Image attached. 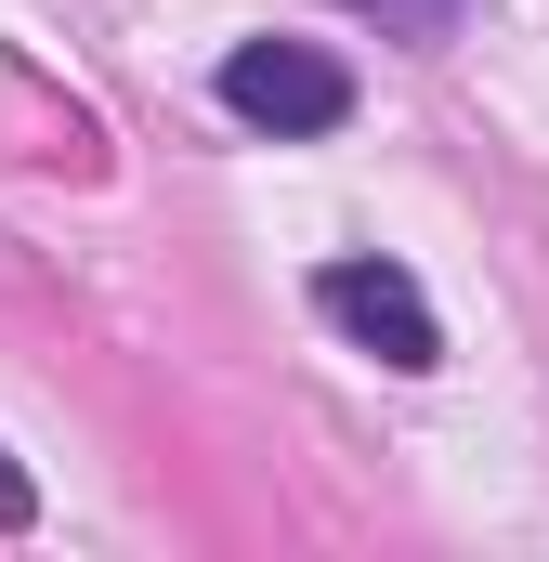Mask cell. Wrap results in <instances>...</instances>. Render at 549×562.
I'll return each instance as SVG.
<instances>
[{
	"instance_id": "cell-1",
	"label": "cell",
	"mask_w": 549,
	"mask_h": 562,
	"mask_svg": "<svg viewBox=\"0 0 549 562\" xmlns=\"http://www.w3.org/2000/svg\"><path fill=\"white\" fill-rule=\"evenodd\" d=\"M223 105L249 132H340L354 119V66L314 53V40H236L223 53Z\"/></svg>"
},
{
	"instance_id": "cell-2",
	"label": "cell",
	"mask_w": 549,
	"mask_h": 562,
	"mask_svg": "<svg viewBox=\"0 0 549 562\" xmlns=\"http://www.w3.org/2000/svg\"><path fill=\"white\" fill-rule=\"evenodd\" d=\"M314 301H327V327L367 340L380 367H406V380H418V367H445V327H432V301H418L406 262H367V249H354V262L314 276Z\"/></svg>"
},
{
	"instance_id": "cell-3",
	"label": "cell",
	"mask_w": 549,
	"mask_h": 562,
	"mask_svg": "<svg viewBox=\"0 0 549 562\" xmlns=\"http://www.w3.org/2000/svg\"><path fill=\"white\" fill-rule=\"evenodd\" d=\"M354 13H380V26H406V40H458V26H471V0H354Z\"/></svg>"
},
{
	"instance_id": "cell-4",
	"label": "cell",
	"mask_w": 549,
	"mask_h": 562,
	"mask_svg": "<svg viewBox=\"0 0 549 562\" xmlns=\"http://www.w3.org/2000/svg\"><path fill=\"white\" fill-rule=\"evenodd\" d=\"M13 524H40V484H26V471L0 458V537H13Z\"/></svg>"
}]
</instances>
